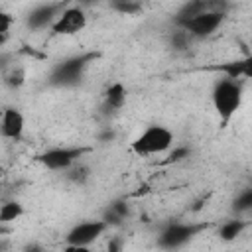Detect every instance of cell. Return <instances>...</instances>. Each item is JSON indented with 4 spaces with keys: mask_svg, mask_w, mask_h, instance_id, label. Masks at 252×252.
Wrapping results in <instances>:
<instances>
[{
    "mask_svg": "<svg viewBox=\"0 0 252 252\" xmlns=\"http://www.w3.org/2000/svg\"><path fill=\"white\" fill-rule=\"evenodd\" d=\"M85 148H53L39 156V161L49 169H69L85 154Z\"/></svg>",
    "mask_w": 252,
    "mask_h": 252,
    "instance_id": "52a82bcc",
    "label": "cell"
},
{
    "mask_svg": "<svg viewBox=\"0 0 252 252\" xmlns=\"http://www.w3.org/2000/svg\"><path fill=\"white\" fill-rule=\"evenodd\" d=\"M242 102V83L238 79H220L213 89V104L220 122L226 124Z\"/></svg>",
    "mask_w": 252,
    "mask_h": 252,
    "instance_id": "6da1fadb",
    "label": "cell"
},
{
    "mask_svg": "<svg viewBox=\"0 0 252 252\" xmlns=\"http://www.w3.org/2000/svg\"><path fill=\"white\" fill-rule=\"evenodd\" d=\"M250 63L252 59H238V61H228V63H220L215 65V71H220L226 75V79H242V77H250Z\"/></svg>",
    "mask_w": 252,
    "mask_h": 252,
    "instance_id": "7c38bea8",
    "label": "cell"
},
{
    "mask_svg": "<svg viewBox=\"0 0 252 252\" xmlns=\"http://www.w3.org/2000/svg\"><path fill=\"white\" fill-rule=\"evenodd\" d=\"M89 169L87 167H83V165H79V167H73L71 169V179H75V181H83L89 173H87Z\"/></svg>",
    "mask_w": 252,
    "mask_h": 252,
    "instance_id": "603a6c76",
    "label": "cell"
},
{
    "mask_svg": "<svg viewBox=\"0 0 252 252\" xmlns=\"http://www.w3.org/2000/svg\"><path fill=\"white\" fill-rule=\"evenodd\" d=\"M126 102V89L122 83H114L106 89L104 93V108L106 112H114L118 108H122Z\"/></svg>",
    "mask_w": 252,
    "mask_h": 252,
    "instance_id": "4fadbf2b",
    "label": "cell"
},
{
    "mask_svg": "<svg viewBox=\"0 0 252 252\" xmlns=\"http://www.w3.org/2000/svg\"><path fill=\"white\" fill-rule=\"evenodd\" d=\"M171 144H173V134L165 126L152 124L132 142L130 150L136 156H154V154H161L169 150Z\"/></svg>",
    "mask_w": 252,
    "mask_h": 252,
    "instance_id": "3957f363",
    "label": "cell"
},
{
    "mask_svg": "<svg viewBox=\"0 0 252 252\" xmlns=\"http://www.w3.org/2000/svg\"><path fill=\"white\" fill-rule=\"evenodd\" d=\"M106 226L108 224L104 220H85V222H79V224H75L67 232L65 242H67L69 248H85L91 242H94L106 230Z\"/></svg>",
    "mask_w": 252,
    "mask_h": 252,
    "instance_id": "5b68a950",
    "label": "cell"
},
{
    "mask_svg": "<svg viewBox=\"0 0 252 252\" xmlns=\"http://www.w3.org/2000/svg\"><path fill=\"white\" fill-rule=\"evenodd\" d=\"M244 228H246V222H244V220H226V222L219 228V236H220L222 240L230 242V240L238 238Z\"/></svg>",
    "mask_w": 252,
    "mask_h": 252,
    "instance_id": "9a60e30c",
    "label": "cell"
},
{
    "mask_svg": "<svg viewBox=\"0 0 252 252\" xmlns=\"http://www.w3.org/2000/svg\"><path fill=\"white\" fill-rule=\"evenodd\" d=\"M207 226H209L207 222H199V224H193V222H189V224H185V222H171L159 234L158 244L161 248H179V246L187 244L189 240H193Z\"/></svg>",
    "mask_w": 252,
    "mask_h": 252,
    "instance_id": "277c9868",
    "label": "cell"
},
{
    "mask_svg": "<svg viewBox=\"0 0 252 252\" xmlns=\"http://www.w3.org/2000/svg\"><path fill=\"white\" fill-rule=\"evenodd\" d=\"M96 57H98V53H83V55H75V57H69V59L57 63L55 69L49 75V85H53V87H75V85H79L81 79H83L85 69Z\"/></svg>",
    "mask_w": 252,
    "mask_h": 252,
    "instance_id": "7a4b0ae2",
    "label": "cell"
},
{
    "mask_svg": "<svg viewBox=\"0 0 252 252\" xmlns=\"http://www.w3.org/2000/svg\"><path fill=\"white\" fill-rule=\"evenodd\" d=\"M63 10H65V8H63V2L37 6V8H33V10L28 14L26 24H28V28H32V30L47 28V26H51V24L57 20V16H59Z\"/></svg>",
    "mask_w": 252,
    "mask_h": 252,
    "instance_id": "30bf717a",
    "label": "cell"
},
{
    "mask_svg": "<svg viewBox=\"0 0 252 252\" xmlns=\"http://www.w3.org/2000/svg\"><path fill=\"white\" fill-rule=\"evenodd\" d=\"M189 43H191V35H189L183 28H181L179 32H173V35H171V45H173L175 49L183 51V49L189 47Z\"/></svg>",
    "mask_w": 252,
    "mask_h": 252,
    "instance_id": "d6986e66",
    "label": "cell"
},
{
    "mask_svg": "<svg viewBox=\"0 0 252 252\" xmlns=\"http://www.w3.org/2000/svg\"><path fill=\"white\" fill-rule=\"evenodd\" d=\"M224 20L222 12H203L191 20H187L181 28L191 35V37H207L211 35Z\"/></svg>",
    "mask_w": 252,
    "mask_h": 252,
    "instance_id": "ba28073f",
    "label": "cell"
},
{
    "mask_svg": "<svg viewBox=\"0 0 252 252\" xmlns=\"http://www.w3.org/2000/svg\"><path fill=\"white\" fill-rule=\"evenodd\" d=\"M226 8H228L226 0H187V2L179 8V12L175 14L173 22L181 28L187 20H191V18L203 14V12H222V14H224Z\"/></svg>",
    "mask_w": 252,
    "mask_h": 252,
    "instance_id": "8992f818",
    "label": "cell"
},
{
    "mask_svg": "<svg viewBox=\"0 0 252 252\" xmlns=\"http://www.w3.org/2000/svg\"><path fill=\"white\" fill-rule=\"evenodd\" d=\"M10 26H12V16L8 12H2L0 10V35H6L8 30H10Z\"/></svg>",
    "mask_w": 252,
    "mask_h": 252,
    "instance_id": "7402d4cb",
    "label": "cell"
},
{
    "mask_svg": "<svg viewBox=\"0 0 252 252\" xmlns=\"http://www.w3.org/2000/svg\"><path fill=\"white\" fill-rule=\"evenodd\" d=\"M130 215V209H128V203L122 201V199H116L108 205V209L104 211V222L106 224H120L126 217Z\"/></svg>",
    "mask_w": 252,
    "mask_h": 252,
    "instance_id": "5bb4252c",
    "label": "cell"
},
{
    "mask_svg": "<svg viewBox=\"0 0 252 252\" xmlns=\"http://www.w3.org/2000/svg\"><path fill=\"white\" fill-rule=\"evenodd\" d=\"M24 79H26V73L22 69H14L10 75H6V83L10 87H20L24 83Z\"/></svg>",
    "mask_w": 252,
    "mask_h": 252,
    "instance_id": "ffe728a7",
    "label": "cell"
},
{
    "mask_svg": "<svg viewBox=\"0 0 252 252\" xmlns=\"http://www.w3.org/2000/svg\"><path fill=\"white\" fill-rule=\"evenodd\" d=\"M24 114L16 108H4L0 114V134L10 140H20L24 134Z\"/></svg>",
    "mask_w": 252,
    "mask_h": 252,
    "instance_id": "8fae6325",
    "label": "cell"
},
{
    "mask_svg": "<svg viewBox=\"0 0 252 252\" xmlns=\"http://www.w3.org/2000/svg\"><path fill=\"white\" fill-rule=\"evenodd\" d=\"M189 148H175L171 154H169V158H167V163H175V161H181V159H185V158H189Z\"/></svg>",
    "mask_w": 252,
    "mask_h": 252,
    "instance_id": "44dd1931",
    "label": "cell"
},
{
    "mask_svg": "<svg viewBox=\"0 0 252 252\" xmlns=\"http://www.w3.org/2000/svg\"><path fill=\"white\" fill-rule=\"evenodd\" d=\"M110 6L122 14H138L142 10V4L138 0H110Z\"/></svg>",
    "mask_w": 252,
    "mask_h": 252,
    "instance_id": "e0dca14e",
    "label": "cell"
},
{
    "mask_svg": "<svg viewBox=\"0 0 252 252\" xmlns=\"http://www.w3.org/2000/svg\"><path fill=\"white\" fill-rule=\"evenodd\" d=\"M252 207V189H244L232 203V211L234 213H244Z\"/></svg>",
    "mask_w": 252,
    "mask_h": 252,
    "instance_id": "ac0fdd59",
    "label": "cell"
},
{
    "mask_svg": "<svg viewBox=\"0 0 252 252\" xmlns=\"http://www.w3.org/2000/svg\"><path fill=\"white\" fill-rule=\"evenodd\" d=\"M24 215V207L18 201H8L0 207V222H10L16 220L18 217Z\"/></svg>",
    "mask_w": 252,
    "mask_h": 252,
    "instance_id": "2e32d148",
    "label": "cell"
},
{
    "mask_svg": "<svg viewBox=\"0 0 252 252\" xmlns=\"http://www.w3.org/2000/svg\"><path fill=\"white\" fill-rule=\"evenodd\" d=\"M85 26H87V16L81 8H65L51 24V30L57 35H73L85 30Z\"/></svg>",
    "mask_w": 252,
    "mask_h": 252,
    "instance_id": "9c48e42d",
    "label": "cell"
}]
</instances>
